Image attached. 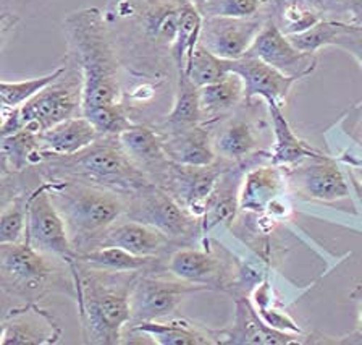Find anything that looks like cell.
<instances>
[{
  "label": "cell",
  "instance_id": "6da1fadb",
  "mask_svg": "<svg viewBox=\"0 0 362 345\" xmlns=\"http://www.w3.org/2000/svg\"><path fill=\"white\" fill-rule=\"evenodd\" d=\"M68 54L83 75V112L102 135L133 125L123 106V62L118 39L102 10L79 9L64 21Z\"/></svg>",
  "mask_w": 362,
  "mask_h": 345
},
{
  "label": "cell",
  "instance_id": "7a4b0ae2",
  "mask_svg": "<svg viewBox=\"0 0 362 345\" xmlns=\"http://www.w3.org/2000/svg\"><path fill=\"white\" fill-rule=\"evenodd\" d=\"M70 273L84 342L122 344L123 331L132 321V290L139 273H113L79 261Z\"/></svg>",
  "mask_w": 362,
  "mask_h": 345
},
{
  "label": "cell",
  "instance_id": "3957f363",
  "mask_svg": "<svg viewBox=\"0 0 362 345\" xmlns=\"http://www.w3.org/2000/svg\"><path fill=\"white\" fill-rule=\"evenodd\" d=\"M39 167L42 177L81 180L117 191L128 201L156 185L124 152L118 135H100L89 148L73 156L45 154Z\"/></svg>",
  "mask_w": 362,
  "mask_h": 345
},
{
  "label": "cell",
  "instance_id": "277c9868",
  "mask_svg": "<svg viewBox=\"0 0 362 345\" xmlns=\"http://www.w3.org/2000/svg\"><path fill=\"white\" fill-rule=\"evenodd\" d=\"M64 217L76 253L98 247L105 232L127 216L128 198L75 179L42 177Z\"/></svg>",
  "mask_w": 362,
  "mask_h": 345
},
{
  "label": "cell",
  "instance_id": "5b68a950",
  "mask_svg": "<svg viewBox=\"0 0 362 345\" xmlns=\"http://www.w3.org/2000/svg\"><path fill=\"white\" fill-rule=\"evenodd\" d=\"M49 254L33 247L28 237L18 243H0V284L4 293L25 302H39L50 292H65L75 298L70 269L60 268Z\"/></svg>",
  "mask_w": 362,
  "mask_h": 345
},
{
  "label": "cell",
  "instance_id": "8992f818",
  "mask_svg": "<svg viewBox=\"0 0 362 345\" xmlns=\"http://www.w3.org/2000/svg\"><path fill=\"white\" fill-rule=\"evenodd\" d=\"M83 112V75L70 55H66L65 72L20 107L23 130L42 133L66 118Z\"/></svg>",
  "mask_w": 362,
  "mask_h": 345
},
{
  "label": "cell",
  "instance_id": "52a82bcc",
  "mask_svg": "<svg viewBox=\"0 0 362 345\" xmlns=\"http://www.w3.org/2000/svg\"><path fill=\"white\" fill-rule=\"evenodd\" d=\"M26 237L34 248L59 259L68 269L78 264V253L73 247L66 224L49 193V185L42 179L28 196Z\"/></svg>",
  "mask_w": 362,
  "mask_h": 345
},
{
  "label": "cell",
  "instance_id": "ba28073f",
  "mask_svg": "<svg viewBox=\"0 0 362 345\" xmlns=\"http://www.w3.org/2000/svg\"><path fill=\"white\" fill-rule=\"evenodd\" d=\"M149 269L136 277L132 290V321L129 326L144 321L170 318L183 300L196 292L209 290L204 285L185 282L170 274ZM128 326V327H129Z\"/></svg>",
  "mask_w": 362,
  "mask_h": 345
},
{
  "label": "cell",
  "instance_id": "9c48e42d",
  "mask_svg": "<svg viewBox=\"0 0 362 345\" xmlns=\"http://www.w3.org/2000/svg\"><path fill=\"white\" fill-rule=\"evenodd\" d=\"M124 217L141 220L162 230L175 243L194 240L202 234L201 219L192 216L188 209L157 185L129 200Z\"/></svg>",
  "mask_w": 362,
  "mask_h": 345
},
{
  "label": "cell",
  "instance_id": "30bf717a",
  "mask_svg": "<svg viewBox=\"0 0 362 345\" xmlns=\"http://www.w3.org/2000/svg\"><path fill=\"white\" fill-rule=\"evenodd\" d=\"M233 162L223 159L215 161L211 166H185L170 162L165 174L156 183L172 195L181 206L196 217H202L209 196L217 185L220 175Z\"/></svg>",
  "mask_w": 362,
  "mask_h": 345
},
{
  "label": "cell",
  "instance_id": "8fae6325",
  "mask_svg": "<svg viewBox=\"0 0 362 345\" xmlns=\"http://www.w3.org/2000/svg\"><path fill=\"white\" fill-rule=\"evenodd\" d=\"M165 271L189 284L204 285L209 290L231 292L238 271L212 248H178L168 256Z\"/></svg>",
  "mask_w": 362,
  "mask_h": 345
},
{
  "label": "cell",
  "instance_id": "7c38bea8",
  "mask_svg": "<svg viewBox=\"0 0 362 345\" xmlns=\"http://www.w3.org/2000/svg\"><path fill=\"white\" fill-rule=\"evenodd\" d=\"M288 186L305 200L333 203L348 198L351 190L346 175L330 156L308 159L298 166L285 169Z\"/></svg>",
  "mask_w": 362,
  "mask_h": 345
},
{
  "label": "cell",
  "instance_id": "4fadbf2b",
  "mask_svg": "<svg viewBox=\"0 0 362 345\" xmlns=\"http://www.w3.org/2000/svg\"><path fill=\"white\" fill-rule=\"evenodd\" d=\"M246 55L264 60L265 64L281 72L283 75L298 78V80H303L310 73H314L317 64H319L315 54H305L294 47L290 38L276 26L272 18L265 21L264 28L260 30L256 41Z\"/></svg>",
  "mask_w": 362,
  "mask_h": 345
},
{
  "label": "cell",
  "instance_id": "5bb4252c",
  "mask_svg": "<svg viewBox=\"0 0 362 345\" xmlns=\"http://www.w3.org/2000/svg\"><path fill=\"white\" fill-rule=\"evenodd\" d=\"M267 18H204L199 44L225 60L243 59L256 41Z\"/></svg>",
  "mask_w": 362,
  "mask_h": 345
},
{
  "label": "cell",
  "instance_id": "9a60e30c",
  "mask_svg": "<svg viewBox=\"0 0 362 345\" xmlns=\"http://www.w3.org/2000/svg\"><path fill=\"white\" fill-rule=\"evenodd\" d=\"M62 327L49 310L37 302L11 308L2 319V345H50L60 342Z\"/></svg>",
  "mask_w": 362,
  "mask_h": 345
},
{
  "label": "cell",
  "instance_id": "2e32d148",
  "mask_svg": "<svg viewBox=\"0 0 362 345\" xmlns=\"http://www.w3.org/2000/svg\"><path fill=\"white\" fill-rule=\"evenodd\" d=\"M231 72H236L245 83V103L251 106L254 99H264L265 103H275L283 107L294 84L299 80L283 75L274 67L252 55L231 60Z\"/></svg>",
  "mask_w": 362,
  "mask_h": 345
},
{
  "label": "cell",
  "instance_id": "e0dca14e",
  "mask_svg": "<svg viewBox=\"0 0 362 345\" xmlns=\"http://www.w3.org/2000/svg\"><path fill=\"white\" fill-rule=\"evenodd\" d=\"M235 318L228 329L217 331L218 344H260V345H288L299 344L298 334L276 331L265 324L251 298L246 293H233Z\"/></svg>",
  "mask_w": 362,
  "mask_h": 345
},
{
  "label": "cell",
  "instance_id": "ac0fdd59",
  "mask_svg": "<svg viewBox=\"0 0 362 345\" xmlns=\"http://www.w3.org/2000/svg\"><path fill=\"white\" fill-rule=\"evenodd\" d=\"M288 180L285 169L275 164H260L249 167L243 175L240 186V211L262 214L276 198L286 191Z\"/></svg>",
  "mask_w": 362,
  "mask_h": 345
},
{
  "label": "cell",
  "instance_id": "d6986e66",
  "mask_svg": "<svg viewBox=\"0 0 362 345\" xmlns=\"http://www.w3.org/2000/svg\"><path fill=\"white\" fill-rule=\"evenodd\" d=\"M120 145L141 171L157 183L170 166V161L160 133L144 123H133L118 135Z\"/></svg>",
  "mask_w": 362,
  "mask_h": 345
},
{
  "label": "cell",
  "instance_id": "ffe728a7",
  "mask_svg": "<svg viewBox=\"0 0 362 345\" xmlns=\"http://www.w3.org/2000/svg\"><path fill=\"white\" fill-rule=\"evenodd\" d=\"M172 243L175 242L162 230L141 220L123 217L105 232L98 247H120L138 256L160 258Z\"/></svg>",
  "mask_w": 362,
  "mask_h": 345
},
{
  "label": "cell",
  "instance_id": "44dd1931",
  "mask_svg": "<svg viewBox=\"0 0 362 345\" xmlns=\"http://www.w3.org/2000/svg\"><path fill=\"white\" fill-rule=\"evenodd\" d=\"M243 162L230 164L220 175L217 185L209 196L206 211L201 217L202 235L217 229L218 225H231L240 213V186L246 169Z\"/></svg>",
  "mask_w": 362,
  "mask_h": 345
},
{
  "label": "cell",
  "instance_id": "7402d4cb",
  "mask_svg": "<svg viewBox=\"0 0 362 345\" xmlns=\"http://www.w3.org/2000/svg\"><path fill=\"white\" fill-rule=\"evenodd\" d=\"M214 123L160 135L168 159L185 166H211L218 159L214 148Z\"/></svg>",
  "mask_w": 362,
  "mask_h": 345
},
{
  "label": "cell",
  "instance_id": "603a6c76",
  "mask_svg": "<svg viewBox=\"0 0 362 345\" xmlns=\"http://www.w3.org/2000/svg\"><path fill=\"white\" fill-rule=\"evenodd\" d=\"M129 332L143 334L158 345H217V331L206 329L185 318L144 321L129 326Z\"/></svg>",
  "mask_w": 362,
  "mask_h": 345
},
{
  "label": "cell",
  "instance_id": "cb8c5ba5",
  "mask_svg": "<svg viewBox=\"0 0 362 345\" xmlns=\"http://www.w3.org/2000/svg\"><path fill=\"white\" fill-rule=\"evenodd\" d=\"M100 132L84 115H76L39 133V145L45 154L73 156L89 148Z\"/></svg>",
  "mask_w": 362,
  "mask_h": 345
},
{
  "label": "cell",
  "instance_id": "d4e9b609",
  "mask_svg": "<svg viewBox=\"0 0 362 345\" xmlns=\"http://www.w3.org/2000/svg\"><path fill=\"white\" fill-rule=\"evenodd\" d=\"M269 109L272 132H274V148L269 152V161L279 167H293L298 166L308 159H315V157L325 156L324 152L317 151L313 146L305 143L304 140L298 137L293 132L290 122L283 115L281 106L275 103H265Z\"/></svg>",
  "mask_w": 362,
  "mask_h": 345
},
{
  "label": "cell",
  "instance_id": "484cf974",
  "mask_svg": "<svg viewBox=\"0 0 362 345\" xmlns=\"http://www.w3.org/2000/svg\"><path fill=\"white\" fill-rule=\"evenodd\" d=\"M206 123L199 99V88L189 80L185 72H177L173 104L163 120L154 127L160 135L181 132V130Z\"/></svg>",
  "mask_w": 362,
  "mask_h": 345
},
{
  "label": "cell",
  "instance_id": "4316f807",
  "mask_svg": "<svg viewBox=\"0 0 362 345\" xmlns=\"http://www.w3.org/2000/svg\"><path fill=\"white\" fill-rule=\"evenodd\" d=\"M259 132L254 123L236 118L226 123L222 132L214 133V148L217 157L226 162L240 164L259 149Z\"/></svg>",
  "mask_w": 362,
  "mask_h": 345
},
{
  "label": "cell",
  "instance_id": "83f0119b",
  "mask_svg": "<svg viewBox=\"0 0 362 345\" xmlns=\"http://www.w3.org/2000/svg\"><path fill=\"white\" fill-rule=\"evenodd\" d=\"M199 99L206 123H217L245 101V83L236 72H230L220 81L199 88Z\"/></svg>",
  "mask_w": 362,
  "mask_h": 345
},
{
  "label": "cell",
  "instance_id": "f1b7e54d",
  "mask_svg": "<svg viewBox=\"0 0 362 345\" xmlns=\"http://www.w3.org/2000/svg\"><path fill=\"white\" fill-rule=\"evenodd\" d=\"M44 161L45 152L39 145V133L25 128L2 138V177L36 169Z\"/></svg>",
  "mask_w": 362,
  "mask_h": 345
},
{
  "label": "cell",
  "instance_id": "f546056e",
  "mask_svg": "<svg viewBox=\"0 0 362 345\" xmlns=\"http://www.w3.org/2000/svg\"><path fill=\"white\" fill-rule=\"evenodd\" d=\"M78 261L89 268L113 271V273H141V271L160 269V258L138 256L120 247H95L78 253Z\"/></svg>",
  "mask_w": 362,
  "mask_h": 345
},
{
  "label": "cell",
  "instance_id": "4dcf8cb0",
  "mask_svg": "<svg viewBox=\"0 0 362 345\" xmlns=\"http://www.w3.org/2000/svg\"><path fill=\"white\" fill-rule=\"evenodd\" d=\"M204 16L191 0H186L181 12L178 36L172 47V60L177 72H185L199 44Z\"/></svg>",
  "mask_w": 362,
  "mask_h": 345
},
{
  "label": "cell",
  "instance_id": "1f68e13d",
  "mask_svg": "<svg viewBox=\"0 0 362 345\" xmlns=\"http://www.w3.org/2000/svg\"><path fill=\"white\" fill-rule=\"evenodd\" d=\"M275 16L272 20L286 36L299 35L319 23L322 12L305 0H272Z\"/></svg>",
  "mask_w": 362,
  "mask_h": 345
},
{
  "label": "cell",
  "instance_id": "d6a6232c",
  "mask_svg": "<svg viewBox=\"0 0 362 345\" xmlns=\"http://www.w3.org/2000/svg\"><path fill=\"white\" fill-rule=\"evenodd\" d=\"M30 193L31 191H18L10 200H4L0 216V243H18L26 237Z\"/></svg>",
  "mask_w": 362,
  "mask_h": 345
},
{
  "label": "cell",
  "instance_id": "836d02e7",
  "mask_svg": "<svg viewBox=\"0 0 362 345\" xmlns=\"http://www.w3.org/2000/svg\"><path fill=\"white\" fill-rule=\"evenodd\" d=\"M231 72V60L220 59L201 44H197L194 55L186 67L185 73L197 88L207 86L215 81H220Z\"/></svg>",
  "mask_w": 362,
  "mask_h": 345
},
{
  "label": "cell",
  "instance_id": "e575fe53",
  "mask_svg": "<svg viewBox=\"0 0 362 345\" xmlns=\"http://www.w3.org/2000/svg\"><path fill=\"white\" fill-rule=\"evenodd\" d=\"M65 72V65H60L59 69L47 73L44 77L31 78V80L23 81H7L0 83V99L2 106L7 107H21L28 101L33 99L37 93H41L44 88H47L50 83H54L62 73Z\"/></svg>",
  "mask_w": 362,
  "mask_h": 345
},
{
  "label": "cell",
  "instance_id": "d590c367",
  "mask_svg": "<svg viewBox=\"0 0 362 345\" xmlns=\"http://www.w3.org/2000/svg\"><path fill=\"white\" fill-rule=\"evenodd\" d=\"M267 0H202L197 5L204 18H256Z\"/></svg>",
  "mask_w": 362,
  "mask_h": 345
},
{
  "label": "cell",
  "instance_id": "8d00e7d4",
  "mask_svg": "<svg viewBox=\"0 0 362 345\" xmlns=\"http://www.w3.org/2000/svg\"><path fill=\"white\" fill-rule=\"evenodd\" d=\"M344 21L337 20H320L319 23L309 28L308 31L299 33V35L288 36L294 44V47L303 50L305 54H317L320 49L327 46H333L339 31L343 30Z\"/></svg>",
  "mask_w": 362,
  "mask_h": 345
},
{
  "label": "cell",
  "instance_id": "74e56055",
  "mask_svg": "<svg viewBox=\"0 0 362 345\" xmlns=\"http://www.w3.org/2000/svg\"><path fill=\"white\" fill-rule=\"evenodd\" d=\"M333 46L346 50L349 55H353L362 69V28L344 21L343 30L333 41Z\"/></svg>",
  "mask_w": 362,
  "mask_h": 345
},
{
  "label": "cell",
  "instance_id": "f35d334b",
  "mask_svg": "<svg viewBox=\"0 0 362 345\" xmlns=\"http://www.w3.org/2000/svg\"><path fill=\"white\" fill-rule=\"evenodd\" d=\"M23 130V122L20 115V107H7L2 106V127H0V133L4 137H10V135L18 133Z\"/></svg>",
  "mask_w": 362,
  "mask_h": 345
},
{
  "label": "cell",
  "instance_id": "ab89813d",
  "mask_svg": "<svg viewBox=\"0 0 362 345\" xmlns=\"http://www.w3.org/2000/svg\"><path fill=\"white\" fill-rule=\"evenodd\" d=\"M346 13L349 15L348 23L362 28V0H344Z\"/></svg>",
  "mask_w": 362,
  "mask_h": 345
},
{
  "label": "cell",
  "instance_id": "60d3db41",
  "mask_svg": "<svg viewBox=\"0 0 362 345\" xmlns=\"http://www.w3.org/2000/svg\"><path fill=\"white\" fill-rule=\"evenodd\" d=\"M354 111L358 112V117H356L353 128H351V132H348V133H349V138L353 140L354 143L362 149V104L356 106Z\"/></svg>",
  "mask_w": 362,
  "mask_h": 345
},
{
  "label": "cell",
  "instance_id": "b9f144b4",
  "mask_svg": "<svg viewBox=\"0 0 362 345\" xmlns=\"http://www.w3.org/2000/svg\"><path fill=\"white\" fill-rule=\"evenodd\" d=\"M305 2L314 5V7L319 9L320 12H322V10H328L330 7L341 9V10H344V12H346V4H344V0H305Z\"/></svg>",
  "mask_w": 362,
  "mask_h": 345
},
{
  "label": "cell",
  "instance_id": "7bdbcfd3",
  "mask_svg": "<svg viewBox=\"0 0 362 345\" xmlns=\"http://www.w3.org/2000/svg\"><path fill=\"white\" fill-rule=\"evenodd\" d=\"M351 298L358 303V332L362 336V284H358L351 290Z\"/></svg>",
  "mask_w": 362,
  "mask_h": 345
},
{
  "label": "cell",
  "instance_id": "ee69618b",
  "mask_svg": "<svg viewBox=\"0 0 362 345\" xmlns=\"http://www.w3.org/2000/svg\"><path fill=\"white\" fill-rule=\"evenodd\" d=\"M191 2H192V4H194V5H196V7H197V5H199V4L202 2V0H191Z\"/></svg>",
  "mask_w": 362,
  "mask_h": 345
}]
</instances>
